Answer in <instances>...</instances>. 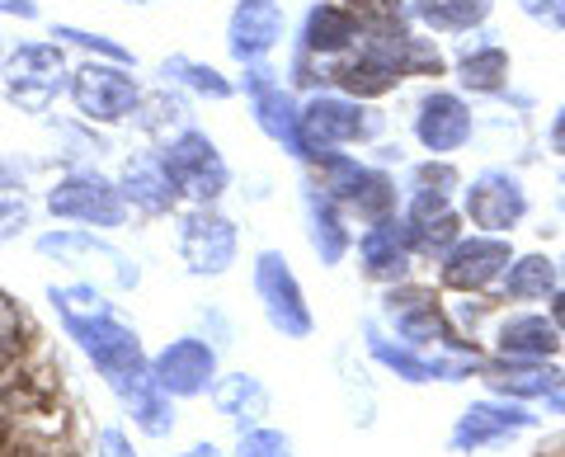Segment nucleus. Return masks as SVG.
<instances>
[{
	"label": "nucleus",
	"instance_id": "1",
	"mask_svg": "<svg viewBox=\"0 0 565 457\" xmlns=\"http://www.w3.org/2000/svg\"><path fill=\"white\" fill-rule=\"evenodd\" d=\"M47 213L66 226H90V232H118L128 226V199L114 180L99 170H66L57 184L47 189Z\"/></svg>",
	"mask_w": 565,
	"mask_h": 457
},
{
	"label": "nucleus",
	"instance_id": "2",
	"mask_svg": "<svg viewBox=\"0 0 565 457\" xmlns=\"http://www.w3.org/2000/svg\"><path fill=\"white\" fill-rule=\"evenodd\" d=\"M382 132V114L363 109L353 95H311L302 104V156L307 161H326L349 142H367Z\"/></svg>",
	"mask_w": 565,
	"mask_h": 457
},
{
	"label": "nucleus",
	"instance_id": "3",
	"mask_svg": "<svg viewBox=\"0 0 565 457\" xmlns=\"http://www.w3.org/2000/svg\"><path fill=\"white\" fill-rule=\"evenodd\" d=\"M39 255L85 274L90 284H114L122 293L141 284V269L118 251V245H109L99 232H90V226H57V232L39 236Z\"/></svg>",
	"mask_w": 565,
	"mask_h": 457
},
{
	"label": "nucleus",
	"instance_id": "4",
	"mask_svg": "<svg viewBox=\"0 0 565 457\" xmlns=\"http://www.w3.org/2000/svg\"><path fill=\"white\" fill-rule=\"evenodd\" d=\"M66 336L109 386L141 373V368H151V359L141 354V336L128 321H118V311L90 316V321H66Z\"/></svg>",
	"mask_w": 565,
	"mask_h": 457
},
{
	"label": "nucleus",
	"instance_id": "5",
	"mask_svg": "<svg viewBox=\"0 0 565 457\" xmlns=\"http://www.w3.org/2000/svg\"><path fill=\"white\" fill-rule=\"evenodd\" d=\"M241 236L236 222L217 213V203H193L180 217V259L193 278H222L236 265Z\"/></svg>",
	"mask_w": 565,
	"mask_h": 457
},
{
	"label": "nucleus",
	"instance_id": "6",
	"mask_svg": "<svg viewBox=\"0 0 565 457\" xmlns=\"http://www.w3.org/2000/svg\"><path fill=\"white\" fill-rule=\"evenodd\" d=\"M255 297L264 307V321H269L282 340H307L316 330L307 293H302V284H297L292 265L278 251H259V259H255Z\"/></svg>",
	"mask_w": 565,
	"mask_h": 457
},
{
	"label": "nucleus",
	"instance_id": "7",
	"mask_svg": "<svg viewBox=\"0 0 565 457\" xmlns=\"http://www.w3.org/2000/svg\"><path fill=\"white\" fill-rule=\"evenodd\" d=\"M161 156H166L174 184H180V193L189 203H217L222 193L232 189V170H226L217 142L199 128L170 137V142L161 147Z\"/></svg>",
	"mask_w": 565,
	"mask_h": 457
},
{
	"label": "nucleus",
	"instance_id": "8",
	"mask_svg": "<svg viewBox=\"0 0 565 457\" xmlns=\"http://www.w3.org/2000/svg\"><path fill=\"white\" fill-rule=\"evenodd\" d=\"M6 91L29 114H43L62 91H71V72L57 43H20L6 57Z\"/></svg>",
	"mask_w": 565,
	"mask_h": 457
},
{
	"label": "nucleus",
	"instance_id": "9",
	"mask_svg": "<svg viewBox=\"0 0 565 457\" xmlns=\"http://www.w3.org/2000/svg\"><path fill=\"white\" fill-rule=\"evenodd\" d=\"M71 99L90 123H122L137 114L141 85L122 62H85L71 72Z\"/></svg>",
	"mask_w": 565,
	"mask_h": 457
},
{
	"label": "nucleus",
	"instance_id": "10",
	"mask_svg": "<svg viewBox=\"0 0 565 457\" xmlns=\"http://www.w3.org/2000/svg\"><path fill=\"white\" fill-rule=\"evenodd\" d=\"M151 378L161 386L166 396L174 401H199V396H212L217 386L222 368H217V344H207L203 336H180L170 340L161 354L151 359Z\"/></svg>",
	"mask_w": 565,
	"mask_h": 457
},
{
	"label": "nucleus",
	"instance_id": "11",
	"mask_svg": "<svg viewBox=\"0 0 565 457\" xmlns=\"http://www.w3.org/2000/svg\"><path fill=\"white\" fill-rule=\"evenodd\" d=\"M382 316L411 349H457V326L429 288H392L382 297Z\"/></svg>",
	"mask_w": 565,
	"mask_h": 457
},
{
	"label": "nucleus",
	"instance_id": "12",
	"mask_svg": "<svg viewBox=\"0 0 565 457\" xmlns=\"http://www.w3.org/2000/svg\"><path fill=\"white\" fill-rule=\"evenodd\" d=\"M367 336V354H373L382 368H392L401 382H462L476 368V349L471 354H448V349H411V344H392L377 330V321H363Z\"/></svg>",
	"mask_w": 565,
	"mask_h": 457
},
{
	"label": "nucleus",
	"instance_id": "13",
	"mask_svg": "<svg viewBox=\"0 0 565 457\" xmlns=\"http://www.w3.org/2000/svg\"><path fill=\"white\" fill-rule=\"evenodd\" d=\"M467 217L471 226H481L486 236H504L527 217V193L523 180L509 170H481L467 184Z\"/></svg>",
	"mask_w": 565,
	"mask_h": 457
},
{
	"label": "nucleus",
	"instance_id": "14",
	"mask_svg": "<svg viewBox=\"0 0 565 457\" xmlns=\"http://www.w3.org/2000/svg\"><path fill=\"white\" fill-rule=\"evenodd\" d=\"M118 189H122V199H128L132 213H141V217H166L184 199L161 151L128 156V161H122V174H118Z\"/></svg>",
	"mask_w": 565,
	"mask_h": 457
},
{
	"label": "nucleus",
	"instance_id": "15",
	"mask_svg": "<svg viewBox=\"0 0 565 457\" xmlns=\"http://www.w3.org/2000/svg\"><path fill=\"white\" fill-rule=\"evenodd\" d=\"M514 265V251H509L504 236H462L444 255V284L452 293H481Z\"/></svg>",
	"mask_w": 565,
	"mask_h": 457
},
{
	"label": "nucleus",
	"instance_id": "16",
	"mask_svg": "<svg viewBox=\"0 0 565 457\" xmlns=\"http://www.w3.org/2000/svg\"><path fill=\"white\" fill-rule=\"evenodd\" d=\"M471 109L448 91H429L415 109V137L429 156H452L471 142Z\"/></svg>",
	"mask_w": 565,
	"mask_h": 457
},
{
	"label": "nucleus",
	"instance_id": "17",
	"mask_svg": "<svg viewBox=\"0 0 565 457\" xmlns=\"http://www.w3.org/2000/svg\"><path fill=\"white\" fill-rule=\"evenodd\" d=\"M537 415H527L523 406H509V401H476L457 415L452 425V448L457 453H481L490 444H504V438H514L523 429H533Z\"/></svg>",
	"mask_w": 565,
	"mask_h": 457
},
{
	"label": "nucleus",
	"instance_id": "18",
	"mask_svg": "<svg viewBox=\"0 0 565 457\" xmlns=\"http://www.w3.org/2000/svg\"><path fill=\"white\" fill-rule=\"evenodd\" d=\"M282 39V0H236L226 24V52L236 62H264Z\"/></svg>",
	"mask_w": 565,
	"mask_h": 457
},
{
	"label": "nucleus",
	"instance_id": "19",
	"mask_svg": "<svg viewBox=\"0 0 565 457\" xmlns=\"http://www.w3.org/2000/svg\"><path fill=\"white\" fill-rule=\"evenodd\" d=\"M411 255H415V236L411 226L396 222V217H382L373 226H363L359 236V265L373 284H401L411 274Z\"/></svg>",
	"mask_w": 565,
	"mask_h": 457
},
{
	"label": "nucleus",
	"instance_id": "20",
	"mask_svg": "<svg viewBox=\"0 0 565 457\" xmlns=\"http://www.w3.org/2000/svg\"><path fill=\"white\" fill-rule=\"evenodd\" d=\"M486 382L490 392L500 396H514V401H537V396H552L556 406H565V373L561 368H546L542 359H504V363H490L486 368Z\"/></svg>",
	"mask_w": 565,
	"mask_h": 457
},
{
	"label": "nucleus",
	"instance_id": "21",
	"mask_svg": "<svg viewBox=\"0 0 565 457\" xmlns=\"http://www.w3.org/2000/svg\"><path fill=\"white\" fill-rule=\"evenodd\" d=\"M405 226L415 236V251L424 255H448L457 241H462V217L452 213L448 193H411V213Z\"/></svg>",
	"mask_w": 565,
	"mask_h": 457
},
{
	"label": "nucleus",
	"instance_id": "22",
	"mask_svg": "<svg viewBox=\"0 0 565 457\" xmlns=\"http://www.w3.org/2000/svg\"><path fill=\"white\" fill-rule=\"evenodd\" d=\"M114 396L122 401V411L132 415V425L147 434V438H166V434H174V396H166L161 386H156L151 368H141V373L122 378V382L114 386Z\"/></svg>",
	"mask_w": 565,
	"mask_h": 457
},
{
	"label": "nucleus",
	"instance_id": "23",
	"mask_svg": "<svg viewBox=\"0 0 565 457\" xmlns=\"http://www.w3.org/2000/svg\"><path fill=\"white\" fill-rule=\"evenodd\" d=\"M302 208H307V236H311V251L321 255V265H340V259L349 255V245H353L349 222H344L349 213L330 199L321 184H307Z\"/></svg>",
	"mask_w": 565,
	"mask_h": 457
},
{
	"label": "nucleus",
	"instance_id": "24",
	"mask_svg": "<svg viewBox=\"0 0 565 457\" xmlns=\"http://www.w3.org/2000/svg\"><path fill=\"white\" fill-rule=\"evenodd\" d=\"M359 39H363V24L349 6L321 0V6L307 10V24H302V52L307 57H340V52H349Z\"/></svg>",
	"mask_w": 565,
	"mask_h": 457
},
{
	"label": "nucleus",
	"instance_id": "25",
	"mask_svg": "<svg viewBox=\"0 0 565 457\" xmlns=\"http://www.w3.org/2000/svg\"><path fill=\"white\" fill-rule=\"evenodd\" d=\"M250 109H255V123L269 142H278L292 156H302V104L292 99V91H282L278 81H269L264 91L250 95Z\"/></svg>",
	"mask_w": 565,
	"mask_h": 457
},
{
	"label": "nucleus",
	"instance_id": "26",
	"mask_svg": "<svg viewBox=\"0 0 565 457\" xmlns=\"http://www.w3.org/2000/svg\"><path fill=\"white\" fill-rule=\"evenodd\" d=\"M212 406L245 434L269 415V392H264V382L255 373H222L217 386H212Z\"/></svg>",
	"mask_w": 565,
	"mask_h": 457
},
{
	"label": "nucleus",
	"instance_id": "27",
	"mask_svg": "<svg viewBox=\"0 0 565 457\" xmlns=\"http://www.w3.org/2000/svg\"><path fill=\"white\" fill-rule=\"evenodd\" d=\"M500 354L504 359H552L561 349V326L546 321V316H509V321H500Z\"/></svg>",
	"mask_w": 565,
	"mask_h": 457
},
{
	"label": "nucleus",
	"instance_id": "28",
	"mask_svg": "<svg viewBox=\"0 0 565 457\" xmlns=\"http://www.w3.org/2000/svg\"><path fill=\"white\" fill-rule=\"evenodd\" d=\"M457 81L467 85L471 95H500L509 81V52L500 43H476L457 57Z\"/></svg>",
	"mask_w": 565,
	"mask_h": 457
},
{
	"label": "nucleus",
	"instance_id": "29",
	"mask_svg": "<svg viewBox=\"0 0 565 457\" xmlns=\"http://www.w3.org/2000/svg\"><path fill=\"white\" fill-rule=\"evenodd\" d=\"M494 0H411V14L434 33H467L486 24Z\"/></svg>",
	"mask_w": 565,
	"mask_h": 457
},
{
	"label": "nucleus",
	"instance_id": "30",
	"mask_svg": "<svg viewBox=\"0 0 565 457\" xmlns=\"http://www.w3.org/2000/svg\"><path fill=\"white\" fill-rule=\"evenodd\" d=\"M137 128L141 132H151V137H161V142H170V137H180L189 132V104L184 99H174L166 91H156V95H141L137 104Z\"/></svg>",
	"mask_w": 565,
	"mask_h": 457
},
{
	"label": "nucleus",
	"instance_id": "31",
	"mask_svg": "<svg viewBox=\"0 0 565 457\" xmlns=\"http://www.w3.org/2000/svg\"><path fill=\"white\" fill-rule=\"evenodd\" d=\"M161 76H166L170 85H184V91L203 95V99H232V81H226V76L217 72V66L193 62V57H184V52H174V57H166Z\"/></svg>",
	"mask_w": 565,
	"mask_h": 457
},
{
	"label": "nucleus",
	"instance_id": "32",
	"mask_svg": "<svg viewBox=\"0 0 565 457\" xmlns=\"http://www.w3.org/2000/svg\"><path fill=\"white\" fill-rule=\"evenodd\" d=\"M47 302H52V311L62 316V326L66 321H90V316H109L114 311V302L104 297V288L90 284V278H81V284H62V288L52 284Z\"/></svg>",
	"mask_w": 565,
	"mask_h": 457
},
{
	"label": "nucleus",
	"instance_id": "33",
	"mask_svg": "<svg viewBox=\"0 0 565 457\" xmlns=\"http://www.w3.org/2000/svg\"><path fill=\"white\" fill-rule=\"evenodd\" d=\"M552 288H556V265L546 255H523L504 274V293L514 297V302H537V297H546Z\"/></svg>",
	"mask_w": 565,
	"mask_h": 457
},
{
	"label": "nucleus",
	"instance_id": "34",
	"mask_svg": "<svg viewBox=\"0 0 565 457\" xmlns=\"http://www.w3.org/2000/svg\"><path fill=\"white\" fill-rule=\"evenodd\" d=\"M24 344H29V321H24V311H20V302H14V297L0 293V373L20 363Z\"/></svg>",
	"mask_w": 565,
	"mask_h": 457
},
{
	"label": "nucleus",
	"instance_id": "35",
	"mask_svg": "<svg viewBox=\"0 0 565 457\" xmlns=\"http://www.w3.org/2000/svg\"><path fill=\"white\" fill-rule=\"evenodd\" d=\"M52 39H62V43H71V47L90 52L95 62H122V66L132 62V52L122 47V43L104 39V33H90V29H76V24H57V29H52Z\"/></svg>",
	"mask_w": 565,
	"mask_h": 457
},
{
	"label": "nucleus",
	"instance_id": "36",
	"mask_svg": "<svg viewBox=\"0 0 565 457\" xmlns=\"http://www.w3.org/2000/svg\"><path fill=\"white\" fill-rule=\"evenodd\" d=\"M236 457H292V438L269 425H255L236 438Z\"/></svg>",
	"mask_w": 565,
	"mask_h": 457
},
{
	"label": "nucleus",
	"instance_id": "37",
	"mask_svg": "<svg viewBox=\"0 0 565 457\" xmlns=\"http://www.w3.org/2000/svg\"><path fill=\"white\" fill-rule=\"evenodd\" d=\"M452 189H457V170L448 166V156H429L411 180V193H452Z\"/></svg>",
	"mask_w": 565,
	"mask_h": 457
},
{
	"label": "nucleus",
	"instance_id": "38",
	"mask_svg": "<svg viewBox=\"0 0 565 457\" xmlns=\"http://www.w3.org/2000/svg\"><path fill=\"white\" fill-rule=\"evenodd\" d=\"M519 10H523L533 24L565 29V0H519Z\"/></svg>",
	"mask_w": 565,
	"mask_h": 457
},
{
	"label": "nucleus",
	"instance_id": "39",
	"mask_svg": "<svg viewBox=\"0 0 565 457\" xmlns=\"http://www.w3.org/2000/svg\"><path fill=\"white\" fill-rule=\"evenodd\" d=\"M95 457H137V448H132V438L122 434L118 425H104L95 434Z\"/></svg>",
	"mask_w": 565,
	"mask_h": 457
},
{
	"label": "nucleus",
	"instance_id": "40",
	"mask_svg": "<svg viewBox=\"0 0 565 457\" xmlns=\"http://www.w3.org/2000/svg\"><path fill=\"white\" fill-rule=\"evenodd\" d=\"M24 222H29V208L20 199H10V203H0V241L14 236V232H24Z\"/></svg>",
	"mask_w": 565,
	"mask_h": 457
},
{
	"label": "nucleus",
	"instance_id": "41",
	"mask_svg": "<svg viewBox=\"0 0 565 457\" xmlns=\"http://www.w3.org/2000/svg\"><path fill=\"white\" fill-rule=\"evenodd\" d=\"M0 14H10V20H39V6L33 0H0Z\"/></svg>",
	"mask_w": 565,
	"mask_h": 457
},
{
	"label": "nucleus",
	"instance_id": "42",
	"mask_svg": "<svg viewBox=\"0 0 565 457\" xmlns=\"http://www.w3.org/2000/svg\"><path fill=\"white\" fill-rule=\"evenodd\" d=\"M546 142H552L556 156H565V104H561V114L552 118V132H546Z\"/></svg>",
	"mask_w": 565,
	"mask_h": 457
},
{
	"label": "nucleus",
	"instance_id": "43",
	"mask_svg": "<svg viewBox=\"0 0 565 457\" xmlns=\"http://www.w3.org/2000/svg\"><path fill=\"white\" fill-rule=\"evenodd\" d=\"M184 457H226V453H222L217 444H193V448H189Z\"/></svg>",
	"mask_w": 565,
	"mask_h": 457
},
{
	"label": "nucleus",
	"instance_id": "44",
	"mask_svg": "<svg viewBox=\"0 0 565 457\" xmlns=\"http://www.w3.org/2000/svg\"><path fill=\"white\" fill-rule=\"evenodd\" d=\"M39 457H81V453L76 448H43Z\"/></svg>",
	"mask_w": 565,
	"mask_h": 457
},
{
	"label": "nucleus",
	"instance_id": "45",
	"mask_svg": "<svg viewBox=\"0 0 565 457\" xmlns=\"http://www.w3.org/2000/svg\"><path fill=\"white\" fill-rule=\"evenodd\" d=\"M556 326H561V330H565V293H561V297H556Z\"/></svg>",
	"mask_w": 565,
	"mask_h": 457
},
{
	"label": "nucleus",
	"instance_id": "46",
	"mask_svg": "<svg viewBox=\"0 0 565 457\" xmlns=\"http://www.w3.org/2000/svg\"><path fill=\"white\" fill-rule=\"evenodd\" d=\"M128 6H147V0H128Z\"/></svg>",
	"mask_w": 565,
	"mask_h": 457
},
{
	"label": "nucleus",
	"instance_id": "47",
	"mask_svg": "<svg viewBox=\"0 0 565 457\" xmlns=\"http://www.w3.org/2000/svg\"><path fill=\"white\" fill-rule=\"evenodd\" d=\"M561 203H565V180H561Z\"/></svg>",
	"mask_w": 565,
	"mask_h": 457
}]
</instances>
